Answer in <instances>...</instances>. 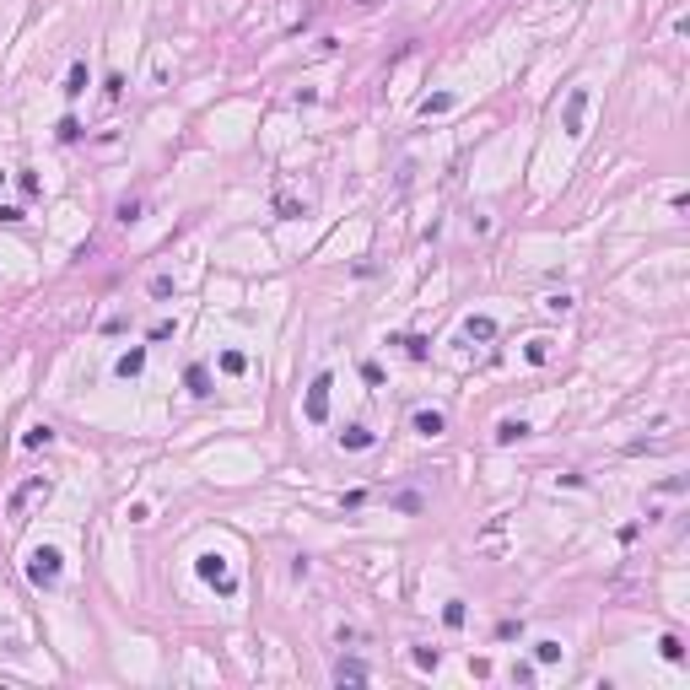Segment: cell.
Wrapping results in <instances>:
<instances>
[{"label": "cell", "mask_w": 690, "mask_h": 690, "mask_svg": "<svg viewBox=\"0 0 690 690\" xmlns=\"http://www.w3.org/2000/svg\"><path fill=\"white\" fill-rule=\"evenodd\" d=\"M27 577H33L38 588H54V583H60V550H54V545H38L33 555H27Z\"/></svg>", "instance_id": "obj_1"}, {"label": "cell", "mask_w": 690, "mask_h": 690, "mask_svg": "<svg viewBox=\"0 0 690 690\" xmlns=\"http://www.w3.org/2000/svg\"><path fill=\"white\" fill-rule=\"evenodd\" d=\"M329 372H319V378H313V388H307V421H313V427H319V421H329Z\"/></svg>", "instance_id": "obj_2"}, {"label": "cell", "mask_w": 690, "mask_h": 690, "mask_svg": "<svg viewBox=\"0 0 690 690\" xmlns=\"http://www.w3.org/2000/svg\"><path fill=\"white\" fill-rule=\"evenodd\" d=\"M200 577H205V583H216V588H222L227 599L238 593V577L227 572V561H222V555H200Z\"/></svg>", "instance_id": "obj_3"}, {"label": "cell", "mask_w": 690, "mask_h": 690, "mask_svg": "<svg viewBox=\"0 0 690 690\" xmlns=\"http://www.w3.org/2000/svg\"><path fill=\"white\" fill-rule=\"evenodd\" d=\"M583 114H588V86H572V98H567V135H583Z\"/></svg>", "instance_id": "obj_4"}, {"label": "cell", "mask_w": 690, "mask_h": 690, "mask_svg": "<svg viewBox=\"0 0 690 690\" xmlns=\"http://www.w3.org/2000/svg\"><path fill=\"white\" fill-rule=\"evenodd\" d=\"M410 427H415V437H443L447 421H443V410H415V415H410Z\"/></svg>", "instance_id": "obj_5"}, {"label": "cell", "mask_w": 690, "mask_h": 690, "mask_svg": "<svg viewBox=\"0 0 690 690\" xmlns=\"http://www.w3.org/2000/svg\"><path fill=\"white\" fill-rule=\"evenodd\" d=\"M372 443H378V437H372L367 427H345L340 431V447H351V453H362V447H372Z\"/></svg>", "instance_id": "obj_6"}, {"label": "cell", "mask_w": 690, "mask_h": 690, "mask_svg": "<svg viewBox=\"0 0 690 690\" xmlns=\"http://www.w3.org/2000/svg\"><path fill=\"white\" fill-rule=\"evenodd\" d=\"M141 367H146V351H141V345H135V351H124L119 362H114V372H119V378H135Z\"/></svg>", "instance_id": "obj_7"}, {"label": "cell", "mask_w": 690, "mask_h": 690, "mask_svg": "<svg viewBox=\"0 0 690 690\" xmlns=\"http://www.w3.org/2000/svg\"><path fill=\"white\" fill-rule=\"evenodd\" d=\"M38 491H49V480H43V475H33V480H27V486H22L17 496H11V512H22L27 502H33V496H38Z\"/></svg>", "instance_id": "obj_8"}, {"label": "cell", "mask_w": 690, "mask_h": 690, "mask_svg": "<svg viewBox=\"0 0 690 690\" xmlns=\"http://www.w3.org/2000/svg\"><path fill=\"white\" fill-rule=\"evenodd\" d=\"M518 437H528V421H512V415H507V421L496 427V443L507 447V443H518Z\"/></svg>", "instance_id": "obj_9"}, {"label": "cell", "mask_w": 690, "mask_h": 690, "mask_svg": "<svg viewBox=\"0 0 690 690\" xmlns=\"http://www.w3.org/2000/svg\"><path fill=\"white\" fill-rule=\"evenodd\" d=\"M335 680H367V664H356V658H340V664H335Z\"/></svg>", "instance_id": "obj_10"}, {"label": "cell", "mask_w": 690, "mask_h": 690, "mask_svg": "<svg viewBox=\"0 0 690 690\" xmlns=\"http://www.w3.org/2000/svg\"><path fill=\"white\" fill-rule=\"evenodd\" d=\"M464 335H469V340H491L496 324H491V319H464Z\"/></svg>", "instance_id": "obj_11"}, {"label": "cell", "mask_w": 690, "mask_h": 690, "mask_svg": "<svg viewBox=\"0 0 690 690\" xmlns=\"http://www.w3.org/2000/svg\"><path fill=\"white\" fill-rule=\"evenodd\" d=\"M54 443V427H27V437H22V447H49Z\"/></svg>", "instance_id": "obj_12"}, {"label": "cell", "mask_w": 690, "mask_h": 690, "mask_svg": "<svg viewBox=\"0 0 690 690\" xmlns=\"http://www.w3.org/2000/svg\"><path fill=\"white\" fill-rule=\"evenodd\" d=\"M658 652H664L669 664H685V642H680V636H664V642H658Z\"/></svg>", "instance_id": "obj_13"}, {"label": "cell", "mask_w": 690, "mask_h": 690, "mask_svg": "<svg viewBox=\"0 0 690 690\" xmlns=\"http://www.w3.org/2000/svg\"><path fill=\"white\" fill-rule=\"evenodd\" d=\"M222 372H232V378L248 372V356H243V351H222Z\"/></svg>", "instance_id": "obj_14"}, {"label": "cell", "mask_w": 690, "mask_h": 690, "mask_svg": "<svg viewBox=\"0 0 690 690\" xmlns=\"http://www.w3.org/2000/svg\"><path fill=\"white\" fill-rule=\"evenodd\" d=\"M82 92H86V65H76L70 82H65V98H82Z\"/></svg>", "instance_id": "obj_15"}, {"label": "cell", "mask_w": 690, "mask_h": 690, "mask_svg": "<svg viewBox=\"0 0 690 690\" xmlns=\"http://www.w3.org/2000/svg\"><path fill=\"white\" fill-rule=\"evenodd\" d=\"M447 108H453V98H447V92H437V98L421 102V114H427V119H431V114H447Z\"/></svg>", "instance_id": "obj_16"}, {"label": "cell", "mask_w": 690, "mask_h": 690, "mask_svg": "<svg viewBox=\"0 0 690 690\" xmlns=\"http://www.w3.org/2000/svg\"><path fill=\"white\" fill-rule=\"evenodd\" d=\"M189 394H210V378H205V367H189Z\"/></svg>", "instance_id": "obj_17"}, {"label": "cell", "mask_w": 690, "mask_h": 690, "mask_svg": "<svg viewBox=\"0 0 690 690\" xmlns=\"http://www.w3.org/2000/svg\"><path fill=\"white\" fill-rule=\"evenodd\" d=\"M534 658H539V664H555V658H561V642H534Z\"/></svg>", "instance_id": "obj_18"}, {"label": "cell", "mask_w": 690, "mask_h": 690, "mask_svg": "<svg viewBox=\"0 0 690 690\" xmlns=\"http://www.w3.org/2000/svg\"><path fill=\"white\" fill-rule=\"evenodd\" d=\"M443 620H447V626H464V599H447Z\"/></svg>", "instance_id": "obj_19"}, {"label": "cell", "mask_w": 690, "mask_h": 690, "mask_svg": "<svg viewBox=\"0 0 690 690\" xmlns=\"http://www.w3.org/2000/svg\"><path fill=\"white\" fill-rule=\"evenodd\" d=\"M394 507H399V512H421V496H415V491H399V496H394Z\"/></svg>", "instance_id": "obj_20"}, {"label": "cell", "mask_w": 690, "mask_h": 690, "mask_svg": "<svg viewBox=\"0 0 690 690\" xmlns=\"http://www.w3.org/2000/svg\"><path fill=\"white\" fill-rule=\"evenodd\" d=\"M119 222H124V227L141 222V200H119Z\"/></svg>", "instance_id": "obj_21"}, {"label": "cell", "mask_w": 690, "mask_h": 690, "mask_svg": "<svg viewBox=\"0 0 690 690\" xmlns=\"http://www.w3.org/2000/svg\"><path fill=\"white\" fill-rule=\"evenodd\" d=\"M410 658H415V669H437V652H431V647H415Z\"/></svg>", "instance_id": "obj_22"}, {"label": "cell", "mask_w": 690, "mask_h": 690, "mask_svg": "<svg viewBox=\"0 0 690 690\" xmlns=\"http://www.w3.org/2000/svg\"><path fill=\"white\" fill-rule=\"evenodd\" d=\"M410 351V356H415V362H421V356H427V340H421V335H405V340H399Z\"/></svg>", "instance_id": "obj_23"}, {"label": "cell", "mask_w": 690, "mask_h": 690, "mask_svg": "<svg viewBox=\"0 0 690 690\" xmlns=\"http://www.w3.org/2000/svg\"><path fill=\"white\" fill-rule=\"evenodd\" d=\"M545 356H550V340H534V345H528V362H534V367L545 362Z\"/></svg>", "instance_id": "obj_24"}, {"label": "cell", "mask_w": 690, "mask_h": 690, "mask_svg": "<svg viewBox=\"0 0 690 690\" xmlns=\"http://www.w3.org/2000/svg\"><path fill=\"white\" fill-rule=\"evenodd\" d=\"M151 297H173V275H157V281H151Z\"/></svg>", "instance_id": "obj_25"}, {"label": "cell", "mask_w": 690, "mask_h": 690, "mask_svg": "<svg viewBox=\"0 0 690 690\" xmlns=\"http://www.w3.org/2000/svg\"><path fill=\"white\" fill-rule=\"evenodd\" d=\"M512 680H518V685H534V664H512Z\"/></svg>", "instance_id": "obj_26"}, {"label": "cell", "mask_w": 690, "mask_h": 690, "mask_svg": "<svg viewBox=\"0 0 690 690\" xmlns=\"http://www.w3.org/2000/svg\"><path fill=\"white\" fill-rule=\"evenodd\" d=\"M0 222H6V227H17V222H22V210H17V205H0Z\"/></svg>", "instance_id": "obj_27"}]
</instances>
